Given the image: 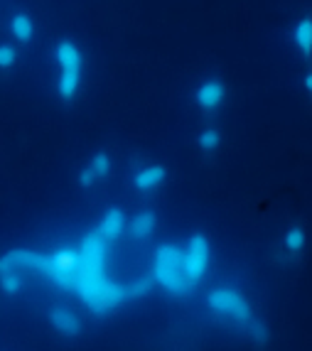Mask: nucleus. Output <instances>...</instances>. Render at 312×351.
I'll list each match as a JSON object with an SVG mask.
<instances>
[{"instance_id": "1", "label": "nucleus", "mask_w": 312, "mask_h": 351, "mask_svg": "<svg viewBox=\"0 0 312 351\" xmlns=\"http://www.w3.org/2000/svg\"><path fill=\"white\" fill-rule=\"evenodd\" d=\"M108 256H111V241L99 236L91 228L88 234L74 246V265L71 268H54L49 256L29 248H10V251L0 253V270H18V273H37L47 282L69 290L77 295L82 304H86V310L94 315L106 317L113 310H118L121 304L138 300L153 290V280L143 278V280L121 282L108 278Z\"/></svg>"}, {"instance_id": "2", "label": "nucleus", "mask_w": 312, "mask_h": 351, "mask_svg": "<svg viewBox=\"0 0 312 351\" xmlns=\"http://www.w3.org/2000/svg\"><path fill=\"white\" fill-rule=\"evenodd\" d=\"M204 302H206V310L212 312V315L221 317V319H229L236 327H241L254 341H259V344L268 341V329L254 315V307H251V302H248L241 290H236L231 285L212 287L206 293Z\"/></svg>"}, {"instance_id": "3", "label": "nucleus", "mask_w": 312, "mask_h": 351, "mask_svg": "<svg viewBox=\"0 0 312 351\" xmlns=\"http://www.w3.org/2000/svg\"><path fill=\"white\" fill-rule=\"evenodd\" d=\"M54 66H57V79H54V91L57 99L71 104L82 91L84 84V52L74 40H62L52 49Z\"/></svg>"}, {"instance_id": "4", "label": "nucleus", "mask_w": 312, "mask_h": 351, "mask_svg": "<svg viewBox=\"0 0 312 351\" xmlns=\"http://www.w3.org/2000/svg\"><path fill=\"white\" fill-rule=\"evenodd\" d=\"M150 280L153 285H160L165 293L175 295V298H187L192 295L195 287L184 280L182 273V246H177L172 241L167 243H160L153 253V261H150Z\"/></svg>"}, {"instance_id": "5", "label": "nucleus", "mask_w": 312, "mask_h": 351, "mask_svg": "<svg viewBox=\"0 0 312 351\" xmlns=\"http://www.w3.org/2000/svg\"><path fill=\"white\" fill-rule=\"evenodd\" d=\"M212 265V239L204 231H195L189 234L187 243L182 248V273L184 280L192 287H197L209 273Z\"/></svg>"}, {"instance_id": "6", "label": "nucleus", "mask_w": 312, "mask_h": 351, "mask_svg": "<svg viewBox=\"0 0 312 351\" xmlns=\"http://www.w3.org/2000/svg\"><path fill=\"white\" fill-rule=\"evenodd\" d=\"M226 96H229L226 84L221 82L219 76H206V79H202V82L195 86L192 101H195V106L200 108V111L214 113L226 104Z\"/></svg>"}, {"instance_id": "7", "label": "nucleus", "mask_w": 312, "mask_h": 351, "mask_svg": "<svg viewBox=\"0 0 312 351\" xmlns=\"http://www.w3.org/2000/svg\"><path fill=\"white\" fill-rule=\"evenodd\" d=\"M111 170H113V158H111V152L99 150V152H94V155L88 158V162L84 165L82 170L77 172V184H79L82 189H91V187H96L99 182L108 180Z\"/></svg>"}, {"instance_id": "8", "label": "nucleus", "mask_w": 312, "mask_h": 351, "mask_svg": "<svg viewBox=\"0 0 312 351\" xmlns=\"http://www.w3.org/2000/svg\"><path fill=\"white\" fill-rule=\"evenodd\" d=\"M47 322H49V327H52L54 332L62 334V337H67V339H77L79 334H82V329H84L79 315H74V312L67 310V307H62V304H52V307H49V310H47Z\"/></svg>"}, {"instance_id": "9", "label": "nucleus", "mask_w": 312, "mask_h": 351, "mask_svg": "<svg viewBox=\"0 0 312 351\" xmlns=\"http://www.w3.org/2000/svg\"><path fill=\"white\" fill-rule=\"evenodd\" d=\"M165 180H167V167L160 162L143 165V167H138V170L130 175V184L141 194L155 192L160 184H165Z\"/></svg>"}, {"instance_id": "10", "label": "nucleus", "mask_w": 312, "mask_h": 351, "mask_svg": "<svg viewBox=\"0 0 312 351\" xmlns=\"http://www.w3.org/2000/svg\"><path fill=\"white\" fill-rule=\"evenodd\" d=\"M125 221H128V219H125V211L121 209V206H108V209L101 214L94 231L113 243V241L125 231Z\"/></svg>"}, {"instance_id": "11", "label": "nucleus", "mask_w": 312, "mask_h": 351, "mask_svg": "<svg viewBox=\"0 0 312 351\" xmlns=\"http://www.w3.org/2000/svg\"><path fill=\"white\" fill-rule=\"evenodd\" d=\"M155 228H158V214L153 209H141L130 221H125V231L138 243L150 239L155 234Z\"/></svg>"}, {"instance_id": "12", "label": "nucleus", "mask_w": 312, "mask_h": 351, "mask_svg": "<svg viewBox=\"0 0 312 351\" xmlns=\"http://www.w3.org/2000/svg\"><path fill=\"white\" fill-rule=\"evenodd\" d=\"M290 42L293 47L302 54V57H310L312 54V20L310 15H302L293 23L290 27Z\"/></svg>"}, {"instance_id": "13", "label": "nucleus", "mask_w": 312, "mask_h": 351, "mask_svg": "<svg viewBox=\"0 0 312 351\" xmlns=\"http://www.w3.org/2000/svg\"><path fill=\"white\" fill-rule=\"evenodd\" d=\"M8 29H10V35L15 37V40L27 45V42L35 37V20H32L29 12L15 10L10 18H8Z\"/></svg>"}, {"instance_id": "14", "label": "nucleus", "mask_w": 312, "mask_h": 351, "mask_svg": "<svg viewBox=\"0 0 312 351\" xmlns=\"http://www.w3.org/2000/svg\"><path fill=\"white\" fill-rule=\"evenodd\" d=\"M195 143H197V147H200L202 152L212 155V152H217L219 147H221V143H224V133H221L217 125H204V128L197 133Z\"/></svg>"}, {"instance_id": "15", "label": "nucleus", "mask_w": 312, "mask_h": 351, "mask_svg": "<svg viewBox=\"0 0 312 351\" xmlns=\"http://www.w3.org/2000/svg\"><path fill=\"white\" fill-rule=\"evenodd\" d=\"M305 243H307V234L302 226H290L285 228L283 234V251L288 253V256H302V251H305Z\"/></svg>"}, {"instance_id": "16", "label": "nucleus", "mask_w": 312, "mask_h": 351, "mask_svg": "<svg viewBox=\"0 0 312 351\" xmlns=\"http://www.w3.org/2000/svg\"><path fill=\"white\" fill-rule=\"evenodd\" d=\"M25 280L23 276H20L18 270H0V293L8 295V298H15V295H20V290H23Z\"/></svg>"}, {"instance_id": "17", "label": "nucleus", "mask_w": 312, "mask_h": 351, "mask_svg": "<svg viewBox=\"0 0 312 351\" xmlns=\"http://www.w3.org/2000/svg\"><path fill=\"white\" fill-rule=\"evenodd\" d=\"M18 49H15V45H10V42H0V71H10L12 66L18 64Z\"/></svg>"}, {"instance_id": "18", "label": "nucleus", "mask_w": 312, "mask_h": 351, "mask_svg": "<svg viewBox=\"0 0 312 351\" xmlns=\"http://www.w3.org/2000/svg\"><path fill=\"white\" fill-rule=\"evenodd\" d=\"M302 88H305V94H312V71L305 69L302 74Z\"/></svg>"}]
</instances>
